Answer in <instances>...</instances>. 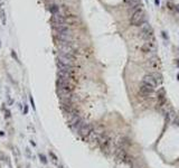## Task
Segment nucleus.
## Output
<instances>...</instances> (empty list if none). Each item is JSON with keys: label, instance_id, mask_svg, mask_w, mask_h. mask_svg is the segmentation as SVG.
Listing matches in <instances>:
<instances>
[{"label": "nucleus", "instance_id": "nucleus-1", "mask_svg": "<svg viewBox=\"0 0 179 168\" xmlns=\"http://www.w3.org/2000/svg\"><path fill=\"white\" fill-rule=\"evenodd\" d=\"M130 22H131V25L133 26H141L145 22V12L143 11V9H140L135 11L133 15H131Z\"/></svg>", "mask_w": 179, "mask_h": 168}, {"label": "nucleus", "instance_id": "nucleus-2", "mask_svg": "<svg viewBox=\"0 0 179 168\" xmlns=\"http://www.w3.org/2000/svg\"><path fill=\"white\" fill-rule=\"evenodd\" d=\"M57 48H58V54L75 56V48H74V45L73 44L71 45L57 44Z\"/></svg>", "mask_w": 179, "mask_h": 168}, {"label": "nucleus", "instance_id": "nucleus-3", "mask_svg": "<svg viewBox=\"0 0 179 168\" xmlns=\"http://www.w3.org/2000/svg\"><path fill=\"white\" fill-rule=\"evenodd\" d=\"M93 128H94L93 124L85 122L83 126L79 128V130L77 131V134H79L82 138H89V136L92 134V131H93Z\"/></svg>", "mask_w": 179, "mask_h": 168}, {"label": "nucleus", "instance_id": "nucleus-4", "mask_svg": "<svg viewBox=\"0 0 179 168\" xmlns=\"http://www.w3.org/2000/svg\"><path fill=\"white\" fill-rule=\"evenodd\" d=\"M57 62H59L67 66H73L75 63V56L63 55V54H57Z\"/></svg>", "mask_w": 179, "mask_h": 168}, {"label": "nucleus", "instance_id": "nucleus-5", "mask_svg": "<svg viewBox=\"0 0 179 168\" xmlns=\"http://www.w3.org/2000/svg\"><path fill=\"white\" fill-rule=\"evenodd\" d=\"M142 83L147 84V85H150L151 88H153V89H156L157 86L159 85L158 84V82L156 81V78H153V75L152 74H147V75H145L143 76V78H142Z\"/></svg>", "mask_w": 179, "mask_h": 168}, {"label": "nucleus", "instance_id": "nucleus-6", "mask_svg": "<svg viewBox=\"0 0 179 168\" xmlns=\"http://www.w3.org/2000/svg\"><path fill=\"white\" fill-rule=\"evenodd\" d=\"M153 91H155V89H153V88H151L150 85H147V84H145V83H142L141 85H140L139 92H140V94L142 95L143 98L150 96V95L153 93Z\"/></svg>", "mask_w": 179, "mask_h": 168}, {"label": "nucleus", "instance_id": "nucleus-7", "mask_svg": "<svg viewBox=\"0 0 179 168\" xmlns=\"http://www.w3.org/2000/svg\"><path fill=\"white\" fill-rule=\"evenodd\" d=\"M157 99H158V106L160 108H163L166 106V102H167V98H166V92L165 89H159V91L157 92Z\"/></svg>", "mask_w": 179, "mask_h": 168}, {"label": "nucleus", "instance_id": "nucleus-8", "mask_svg": "<svg viewBox=\"0 0 179 168\" xmlns=\"http://www.w3.org/2000/svg\"><path fill=\"white\" fill-rule=\"evenodd\" d=\"M141 50H142L145 54H148V53H155V52H156V46H155L153 43L148 42V43H145V44L142 45Z\"/></svg>", "mask_w": 179, "mask_h": 168}, {"label": "nucleus", "instance_id": "nucleus-9", "mask_svg": "<svg viewBox=\"0 0 179 168\" xmlns=\"http://www.w3.org/2000/svg\"><path fill=\"white\" fill-rule=\"evenodd\" d=\"M57 80H62V81H67L69 82L72 78V73L63 72V71H57Z\"/></svg>", "mask_w": 179, "mask_h": 168}, {"label": "nucleus", "instance_id": "nucleus-10", "mask_svg": "<svg viewBox=\"0 0 179 168\" xmlns=\"http://www.w3.org/2000/svg\"><path fill=\"white\" fill-rule=\"evenodd\" d=\"M56 64H57V67H58V71L73 73V66H67V65H64V64H62L59 62H56Z\"/></svg>", "mask_w": 179, "mask_h": 168}, {"label": "nucleus", "instance_id": "nucleus-11", "mask_svg": "<svg viewBox=\"0 0 179 168\" xmlns=\"http://www.w3.org/2000/svg\"><path fill=\"white\" fill-rule=\"evenodd\" d=\"M140 28H141V32H145V33H151L153 34V29H152V27L150 26V24L149 22H145L141 26H140Z\"/></svg>", "mask_w": 179, "mask_h": 168}, {"label": "nucleus", "instance_id": "nucleus-12", "mask_svg": "<svg viewBox=\"0 0 179 168\" xmlns=\"http://www.w3.org/2000/svg\"><path fill=\"white\" fill-rule=\"evenodd\" d=\"M158 61H159V60L157 58V56L153 55V56H151L150 58L148 60V62H147V64H148L149 66H156V65H157V63H158Z\"/></svg>", "mask_w": 179, "mask_h": 168}, {"label": "nucleus", "instance_id": "nucleus-13", "mask_svg": "<svg viewBox=\"0 0 179 168\" xmlns=\"http://www.w3.org/2000/svg\"><path fill=\"white\" fill-rule=\"evenodd\" d=\"M152 75H153V78H156V81L158 82V84H160L162 82V75L160 74V73L158 72H155V73H151Z\"/></svg>", "mask_w": 179, "mask_h": 168}, {"label": "nucleus", "instance_id": "nucleus-14", "mask_svg": "<svg viewBox=\"0 0 179 168\" xmlns=\"http://www.w3.org/2000/svg\"><path fill=\"white\" fill-rule=\"evenodd\" d=\"M38 157L40 158V162H43V164H47L48 162V159H47V157L45 156L44 154H39Z\"/></svg>", "mask_w": 179, "mask_h": 168}, {"label": "nucleus", "instance_id": "nucleus-15", "mask_svg": "<svg viewBox=\"0 0 179 168\" xmlns=\"http://www.w3.org/2000/svg\"><path fill=\"white\" fill-rule=\"evenodd\" d=\"M48 155H49V157L52 158V160H53V162H54L56 164V162H57V160H58L57 156H55V154H54L53 151H49V152H48Z\"/></svg>", "mask_w": 179, "mask_h": 168}, {"label": "nucleus", "instance_id": "nucleus-16", "mask_svg": "<svg viewBox=\"0 0 179 168\" xmlns=\"http://www.w3.org/2000/svg\"><path fill=\"white\" fill-rule=\"evenodd\" d=\"M1 109H2L4 111H5V113H6V118H10V112H9V110H8V109H7V108H6L5 106H1Z\"/></svg>", "mask_w": 179, "mask_h": 168}, {"label": "nucleus", "instance_id": "nucleus-17", "mask_svg": "<svg viewBox=\"0 0 179 168\" xmlns=\"http://www.w3.org/2000/svg\"><path fill=\"white\" fill-rule=\"evenodd\" d=\"M29 100H30V104H32V108H33V110H36V106H35V102H34V99L32 98V95H29Z\"/></svg>", "mask_w": 179, "mask_h": 168}, {"label": "nucleus", "instance_id": "nucleus-18", "mask_svg": "<svg viewBox=\"0 0 179 168\" xmlns=\"http://www.w3.org/2000/svg\"><path fill=\"white\" fill-rule=\"evenodd\" d=\"M167 6H168V8H169V9H173V7H176V6H173V4H171V2H168Z\"/></svg>", "mask_w": 179, "mask_h": 168}, {"label": "nucleus", "instance_id": "nucleus-19", "mask_svg": "<svg viewBox=\"0 0 179 168\" xmlns=\"http://www.w3.org/2000/svg\"><path fill=\"white\" fill-rule=\"evenodd\" d=\"M28 112V106H24V114H27Z\"/></svg>", "mask_w": 179, "mask_h": 168}, {"label": "nucleus", "instance_id": "nucleus-20", "mask_svg": "<svg viewBox=\"0 0 179 168\" xmlns=\"http://www.w3.org/2000/svg\"><path fill=\"white\" fill-rule=\"evenodd\" d=\"M127 4H131V2H137V1H140V0H125Z\"/></svg>", "mask_w": 179, "mask_h": 168}, {"label": "nucleus", "instance_id": "nucleus-21", "mask_svg": "<svg viewBox=\"0 0 179 168\" xmlns=\"http://www.w3.org/2000/svg\"><path fill=\"white\" fill-rule=\"evenodd\" d=\"M11 54H12V56H14V58H15V60H16V61L18 62V63H19V61H18V58H17V55H16V54H15V52H11Z\"/></svg>", "mask_w": 179, "mask_h": 168}, {"label": "nucleus", "instance_id": "nucleus-22", "mask_svg": "<svg viewBox=\"0 0 179 168\" xmlns=\"http://www.w3.org/2000/svg\"><path fill=\"white\" fill-rule=\"evenodd\" d=\"M1 19H4V24H6V19H5V14H4V11L1 12Z\"/></svg>", "mask_w": 179, "mask_h": 168}, {"label": "nucleus", "instance_id": "nucleus-23", "mask_svg": "<svg viewBox=\"0 0 179 168\" xmlns=\"http://www.w3.org/2000/svg\"><path fill=\"white\" fill-rule=\"evenodd\" d=\"M162 36H163L165 38H168V36L166 35V33H165V32H162Z\"/></svg>", "mask_w": 179, "mask_h": 168}, {"label": "nucleus", "instance_id": "nucleus-24", "mask_svg": "<svg viewBox=\"0 0 179 168\" xmlns=\"http://www.w3.org/2000/svg\"><path fill=\"white\" fill-rule=\"evenodd\" d=\"M30 142H32V145H33L34 147H36V144H35V142H34V140H30Z\"/></svg>", "mask_w": 179, "mask_h": 168}, {"label": "nucleus", "instance_id": "nucleus-25", "mask_svg": "<svg viewBox=\"0 0 179 168\" xmlns=\"http://www.w3.org/2000/svg\"><path fill=\"white\" fill-rule=\"evenodd\" d=\"M176 10H177V11H178V12H179V5L176 6Z\"/></svg>", "mask_w": 179, "mask_h": 168}, {"label": "nucleus", "instance_id": "nucleus-26", "mask_svg": "<svg viewBox=\"0 0 179 168\" xmlns=\"http://www.w3.org/2000/svg\"><path fill=\"white\" fill-rule=\"evenodd\" d=\"M176 64H177V66H179V58L177 60V61H176Z\"/></svg>", "mask_w": 179, "mask_h": 168}, {"label": "nucleus", "instance_id": "nucleus-27", "mask_svg": "<svg viewBox=\"0 0 179 168\" xmlns=\"http://www.w3.org/2000/svg\"><path fill=\"white\" fill-rule=\"evenodd\" d=\"M155 2H156V5H159V0H155Z\"/></svg>", "mask_w": 179, "mask_h": 168}, {"label": "nucleus", "instance_id": "nucleus-28", "mask_svg": "<svg viewBox=\"0 0 179 168\" xmlns=\"http://www.w3.org/2000/svg\"><path fill=\"white\" fill-rule=\"evenodd\" d=\"M0 168H1V164H0Z\"/></svg>", "mask_w": 179, "mask_h": 168}, {"label": "nucleus", "instance_id": "nucleus-29", "mask_svg": "<svg viewBox=\"0 0 179 168\" xmlns=\"http://www.w3.org/2000/svg\"><path fill=\"white\" fill-rule=\"evenodd\" d=\"M61 168H63V167H61Z\"/></svg>", "mask_w": 179, "mask_h": 168}]
</instances>
